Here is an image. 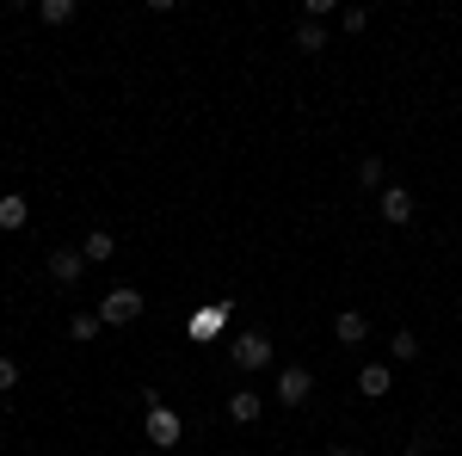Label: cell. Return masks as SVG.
Wrapping results in <instances>:
<instances>
[{
  "instance_id": "obj_1",
  "label": "cell",
  "mask_w": 462,
  "mask_h": 456,
  "mask_svg": "<svg viewBox=\"0 0 462 456\" xmlns=\"http://www.w3.org/2000/svg\"><path fill=\"white\" fill-rule=\"evenodd\" d=\"M272 358H278V346H272V333H265V327H247V333H235V340H228V364H235L241 377H259Z\"/></svg>"
},
{
  "instance_id": "obj_2",
  "label": "cell",
  "mask_w": 462,
  "mask_h": 456,
  "mask_svg": "<svg viewBox=\"0 0 462 456\" xmlns=\"http://www.w3.org/2000/svg\"><path fill=\"white\" fill-rule=\"evenodd\" d=\"M143 309H148V296L136 290V284H111L106 296H99V309H93V315L106 321V327H130V321H143Z\"/></svg>"
},
{
  "instance_id": "obj_3",
  "label": "cell",
  "mask_w": 462,
  "mask_h": 456,
  "mask_svg": "<svg viewBox=\"0 0 462 456\" xmlns=\"http://www.w3.org/2000/svg\"><path fill=\"white\" fill-rule=\"evenodd\" d=\"M309 395H315V370H309V364H284V370L272 377V401H278V407H309Z\"/></svg>"
},
{
  "instance_id": "obj_4",
  "label": "cell",
  "mask_w": 462,
  "mask_h": 456,
  "mask_svg": "<svg viewBox=\"0 0 462 456\" xmlns=\"http://www.w3.org/2000/svg\"><path fill=\"white\" fill-rule=\"evenodd\" d=\"M376 210H383L389 228H407V222L420 216V198H413L407 185H383V191H376Z\"/></svg>"
},
{
  "instance_id": "obj_5",
  "label": "cell",
  "mask_w": 462,
  "mask_h": 456,
  "mask_svg": "<svg viewBox=\"0 0 462 456\" xmlns=\"http://www.w3.org/2000/svg\"><path fill=\"white\" fill-rule=\"evenodd\" d=\"M143 432H148V444H161V451H173L179 438H185V420H179L173 407L161 401V407H148V414H143Z\"/></svg>"
},
{
  "instance_id": "obj_6",
  "label": "cell",
  "mask_w": 462,
  "mask_h": 456,
  "mask_svg": "<svg viewBox=\"0 0 462 456\" xmlns=\"http://www.w3.org/2000/svg\"><path fill=\"white\" fill-rule=\"evenodd\" d=\"M43 272L62 284V290H74V284L87 278V253L80 247H50V259H43Z\"/></svg>"
},
{
  "instance_id": "obj_7",
  "label": "cell",
  "mask_w": 462,
  "mask_h": 456,
  "mask_svg": "<svg viewBox=\"0 0 462 456\" xmlns=\"http://www.w3.org/2000/svg\"><path fill=\"white\" fill-rule=\"evenodd\" d=\"M394 388V364H383V358H364V370H357V395L364 401H383Z\"/></svg>"
},
{
  "instance_id": "obj_8",
  "label": "cell",
  "mask_w": 462,
  "mask_h": 456,
  "mask_svg": "<svg viewBox=\"0 0 462 456\" xmlns=\"http://www.w3.org/2000/svg\"><path fill=\"white\" fill-rule=\"evenodd\" d=\"M259 414H265V395H259V388H253V383L228 388V420H235V425H253V420H259Z\"/></svg>"
},
{
  "instance_id": "obj_9",
  "label": "cell",
  "mask_w": 462,
  "mask_h": 456,
  "mask_svg": "<svg viewBox=\"0 0 462 456\" xmlns=\"http://www.w3.org/2000/svg\"><path fill=\"white\" fill-rule=\"evenodd\" d=\"M228 321H235V309L228 302H210V309H198L185 327H191V340H216V333H228Z\"/></svg>"
},
{
  "instance_id": "obj_10",
  "label": "cell",
  "mask_w": 462,
  "mask_h": 456,
  "mask_svg": "<svg viewBox=\"0 0 462 456\" xmlns=\"http://www.w3.org/2000/svg\"><path fill=\"white\" fill-rule=\"evenodd\" d=\"M333 340L339 346H370V315L364 309H346V315L333 321Z\"/></svg>"
},
{
  "instance_id": "obj_11",
  "label": "cell",
  "mask_w": 462,
  "mask_h": 456,
  "mask_svg": "<svg viewBox=\"0 0 462 456\" xmlns=\"http://www.w3.org/2000/svg\"><path fill=\"white\" fill-rule=\"evenodd\" d=\"M32 13H37V25H50V32H62V25L80 19V6H74V0H37Z\"/></svg>"
},
{
  "instance_id": "obj_12",
  "label": "cell",
  "mask_w": 462,
  "mask_h": 456,
  "mask_svg": "<svg viewBox=\"0 0 462 456\" xmlns=\"http://www.w3.org/2000/svg\"><path fill=\"white\" fill-rule=\"evenodd\" d=\"M32 222V198H19V191H6L0 198V235H19Z\"/></svg>"
},
{
  "instance_id": "obj_13",
  "label": "cell",
  "mask_w": 462,
  "mask_h": 456,
  "mask_svg": "<svg viewBox=\"0 0 462 456\" xmlns=\"http://www.w3.org/2000/svg\"><path fill=\"white\" fill-rule=\"evenodd\" d=\"M80 253H87V265H106V259H117V235L111 228H87Z\"/></svg>"
},
{
  "instance_id": "obj_14",
  "label": "cell",
  "mask_w": 462,
  "mask_h": 456,
  "mask_svg": "<svg viewBox=\"0 0 462 456\" xmlns=\"http://www.w3.org/2000/svg\"><path fill=\"white\" fill-rule=\"evenodd\" d=\"M99 333H106V321L93 315V309H74V315H69V340H74V346H93Z\"/></svg>"
},
{
  "instance_id": "obj_15",
  "label": "cell",
  "mask_w": 462,
  "mask_h": 456,
  "mask_svg": "<svg viewBox=\"0 0 462 456\" xmlns=\"http://www.w3.org/2000/svg\"><path fill=\"white\" fill-rule=\"evenodd\" d=\"M389 364H420V340H413V327L389 333Z\"/></svg>"
},
{
  "instance_id": "obj_16",
  "label": "cell",
  "mask_w": 462,
  "mask_h": 456,
  "mask_svg": "<svg viewBox=\"0 0 462 456\" xmlns=\"http://www.w3.org/2000/svg\"><path fill=\"white\" fill-rule=\"evenodd\" d=\"M327 43H333V37H327V25H309V19L296 25V50H302V56H320Z\"/></svg>"
},
{
  "instance_id": "obj_17",
  "label": "cell",
  "mask_w": 462,
  "mask_h": 456,
  "mask_svg": "<svg viewBox=\"0 0 462 456\" xmlns=\"http://www.w3.org/2000/svg\"><path fill=\"white\" fill-rule=\"evenodd\" d=\"M357 185H364V191H383V185H389V173H383V154H364V161H357Z\"/></svg>"
},
{
  "instance_id": "obj_18",
  "label": "cell",
  "mask_w": 462,
  "mask_h": 456,
  "mask_svg": "<svg viewBox=\"0 0 462 456\" xmlns=\"http://www.w3.org/2000/svg\"><path fill=\"white\" fill-rule=\"evenodd\" d=\"M370 25V6H339V32H364Z\"/></svg>"
},
{
  "instance_id": "obj_19",
  "label": "cell",
  "mask_w": 462,
  "mask_h": 456,
  "mask_svg": "<svg viewBox=\"0 0 462 456\" xmlns=\"http://www.w3.org/2000/svg\"><path fill=\"white\" fill-rule=\"evenodd\" d=\"M19 388V358H0V395H13Z\"/></svg>"
},
{
  "instance_id": "obj_20",
  "label": "cell",
  "mask_w": 462,
  "mask_h": 456,
  "mask_svg": "<svg viewBox=\"0 0 462 456\" xmlns=\"http://www.w3.org/2000/svg\"><path fill=\"white\" fill-rule=\"evenodd\" d=\"M407 456H431V438H426V432H420V438L407 444Z\"/></svg>"
},
{
  "instance_id": "obj_21",
  "label": "cell",
  "mask_w": 462,
  "mask_h": 456,
  "mask_svg": "<svg viewBox=\"0 0 462 456\" xmlns=\"http://www.w3.org/2000/svg\"><path fill=\"white\" fill-rule=\"evenodd\" d=\"M320 456H364V451H357V444H327Z\"/></svg>"
},
{
  "instance_id": "obj_22",
  "label": "cell",
  "mask_w": 462,
  "mask_h": 456,
  "mask_svg": "<svg viewBox=\"0 0 462 456\" xmlns=\"http://www.w3.org/2000/svg\"><path fill=\"white\" fill-rule=\"evenodd\" d=\"M0 173H6V161H0Z\"/></svg>"
},
{
  "instance_id": "obj_23",
  "label": "cell",
  "mask_w": 462,
  "mask_h": 456,
  "mask_svg": "<svg viewBox=\"0 0 462 456\" xmlns=\"http://www.w3.org/2000/svg\"><path fill=\"white\" fill-rule=\"evenodd\" d=\"M457 309H462V296H457Z\"/></svg>"
}]
</instances>
